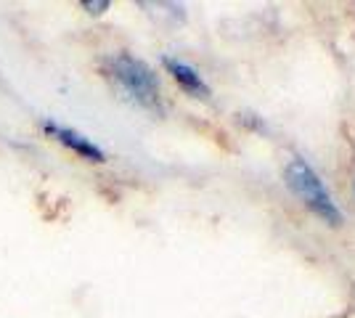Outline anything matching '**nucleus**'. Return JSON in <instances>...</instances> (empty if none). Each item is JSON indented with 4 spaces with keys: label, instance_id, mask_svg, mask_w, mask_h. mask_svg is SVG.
Wrapping results in <instances>:
<instances>
[{
    "label": "nucleus",
    "instance_id": "39448f33",
    "mask_svg": "<svg viewBox=\"0 0 355 318\" xmlns=\"http://www.w3.org/2000/svg\"><path fill=\"white\" fill-rule=\"evenodd\" d=\"M83 8H88L90 14H104L106 8H109V3L101 0V3H83Z\"/></svg>",
    "mask_w": 355,
    "mask_h": 318
},
{
    "label": "nucleus",
    "instance_id": "f257e3e1",
    "mask_svg": "<svg viewBox=\"0 0 355 318\" xmlns=\"http://www.w3.org/2000/svg\"><path fill=\"white\" fill-rule=\"evenodd\" d=\"M104 72L114 82V88L141 109H148V112L164 109L159 77L144 59H138L128 51H119L104 61Z\"/></svg>",
    "mask_w": 355,
    "mask_h": 318
},
{
    "label": "nucleus",
    "instance_id": "7ed1b4c3",
    "mask_svg": "<svg viewBox=\"0 0 355 318\" xmlns=\"http://www.w3.org/2000/svg\"><path fill=\"white\" fill-rule=\"evenodd\" d=\"M43 130L45 133H51L59 143H64L67 149H72L74 154H80L83 159H90V162H104V152H101L90 138H85L83 133L72 130V127L48 120V122H43Z\"/></svg>",
    "mask_w": 355,
    "mask_h": 318
},
{
    "label": "nucleus",
    "instance_id": "20e7f679",
    "mask_svg": "<svg viewBox=\"0 0 355 318\" xmlns=\"http://www.w3.org/2000/svg\"><path fill=\"white\" fill-rule=\"evenodd\" d=\"M162 64H164V69L173 75V80H175L186 93H191V96H196V98H209V93H212L209 91V85L205 82V77L199 75L189 61L175 59V56H164Z\"/></svg>",
    "mask_w": 355,
    "mask_h": 318
},
{
    "label": "nucleus",
    "instance_id": "f03ea898",
    "mask_svg": "<svg viewBox=\"0 0 355 318\" xmlns=\"http://www.w3.org/2000/svg\"><path fill=\"white\" fill-rule=\"evenodd\" d=\"M284 178H286L289 191H292V194L302 202V207H308L318 220H324L326 226H331V228L342 226L340 204L334 202L331 191L326 188V183L321 181V175L315 173V167H313L308 159H302V157L289 159V165L284 170Z\"/></svg>",
    "mask_w": 355,
    "mask_h": 318
}]
</instances>
